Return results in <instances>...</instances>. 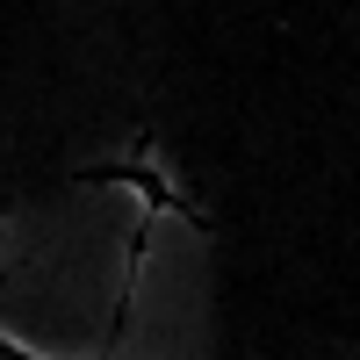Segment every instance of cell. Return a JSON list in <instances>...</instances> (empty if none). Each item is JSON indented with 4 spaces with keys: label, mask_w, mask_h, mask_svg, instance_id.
Segmentation results:
<instances>
[{
    "label": "cell",
    "mask_w": 360,
    "mask_h": 360,
    "mask_svg": "<svg viewBox=\"0 0 360 360\" xmlns=\"http://www.w3.org/2000/svg\"><path fill=\"white\" fill-rule=\"evenodd\" d=\"M0 360H44L37 346H22V339H8V332H0Z\"/></svg>",
    "instance_id": "obj_1"
}]
</instances>
